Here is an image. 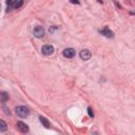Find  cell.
Instances as JSON below:
<instances>
[{
	"label": "cell",
	"instance_id": "cell-1",
	"mask_svg": "<svg viewBox=\"0 0 135 135\" xmlns=\"http://www.w3.org/2000/svg\"><path fill=\"white\" fill-rule=\"evenodd\" d=\"M16 114H17L19 117H21V118H25V117L28 116L30 110H28V108L25 107V105H18V107L16 108Z\"/></svg>",
	"mask_w": 135,
	"mask_h": 135
},
{
	"label": "cell",
	"instance_id": "cell-2",
	"mask_svg": "<svg viewBox=\"0 0 135 135\" xmlns=\"http://www.w3.org/2000/svg\"><path fill=\"white\" fill-rule=\"evenodd\" d=\"M54 51H55L54 46H53V45H50V44H45V45H43V46L41 47V52H42V54L45 55V56L52 55V54L54 53Z\"/></svg>",
	"mask_w": 135,
	"mask_h": 135
},
{
	"label": "cell",
	"instance_id": "cell-3",
	"mask_svg": "<svg viewBox=\"0 0 135 135\" xmlns=\"http://www.w3.org/2000/svg\"><path fill=\"white\" fill-rule=\"evenodd\" d=\"M33 34L36 38H42L44 36V30L42 26L38 25V26H35L34 30H33Z\"/></svg>",
	"mask_w": 135,
	"mask_h": 135
},
{
	"label": "cell",
	"instance_id": "cell-4",
	"mask_svg": "<svg viewBox=\"0 0 135 135\" xmlns=\"http://www.w3.org/2000/svg\"><path fill=\"white\" fill-rule=\"evenodd\" d=\"M79 56H80V58H81L82 60H89V59H91V57H92V53H91L88 49H84V50L80 51Z\"/></svg>",
	"mask_w": 135,
	"mask_h": 135
},
{
	"label": "cell",
	"instance_id": "cell-5",
	"mask_svg": "<svg viewBox=\"0 0 135 135\" xmlns=\"http://www.w3.org/2000/svg\"><path fill=\"white\" fill-rule=\"evenodd\" d=\"M62 54L65 58H73L75 56V50L72 49V47H66V49L63 50Z\"/></svg>",
	"mask_w": 135,
	"mask_h": 135
},
{
	"label": "cell",
	"instance_id": "cell-6",
	"mask_svg": "<svg viewBox=\"0 0 135 135\" xmlns=\"http://www.w3.org/2000/svg\"><path fill=\"white\" fill-rule=\"evenodd\" d=\"M17 128L19 131H21L22 133H26L28 132V126L26 123H24L23 121H18L17 122Z\"/></svg>",
	"mask_w": 135,
	"mask_h": 135
},
{
	"label": "cell",
	"instance_id": "cell-7",
	"mask_svg": "<svg viewBox=\"0 0 135 135\" xmlns=\"http://www.w3.org/2000/svg\"><path fill=\"white\" fill-rule=\"evenodd\" d=\"M100 34L103 35V36H105V37H108V38H113V37H114L113 32H112L110 28H108V27L102 28V30L100 31Z\"/></svg>",
	"mask_w": 135,
	"mask_h": 135
},
{
	"label": "cell",
	"instance_id": "cell-8",
	"mask_svg": "<svg viewBox=\"0 0 135 135\" xmlns=\"http://www.w3.org/2000/svg\"><path fill=\"white\" fill-rule=\"evenodd\" d=\"M8 94L6 92H0V102H6L8 100Z\"/></svg>",
	"mask_w": 135,
	"mask_h": 135
},
{
	"label": "cell",
	"instance_id": "cell-9",
	"mask_svg": "<svg viewBox=\"0 0 135 135\" xmlns=\"http://www.w3.org/2000/svg\"><path fill=\"white\" fill-rule=\"evenodd\" d=\"M39 120H40V122L42 123V126H43V127H45V128H50V121H49L45 117L40 116V117H39Z\"/></svg>",
	"mask_w": 135,
	"mask_h": 135
},
{
	"label": "cell",
	"instance_id": "cell-10",
	"mask_svg": "<svg viewBox=\"0 0 135 135\" xmlns=\"http://www.w3.org/2000/svg\"><path fill=\"white\" fill-rule=\"evenodd\" d=\"M16 2H17V0H6V4H7V9H6V12H8L12 7H14V5H15Z\"/></svg>",
	"mask_w": 135,
	"mask_h": 135
},
{
	"label": "cell",
	"instance_id": "cell-11",
	"mask_svg": "<svg viewBox=\"0 0 135 135\" xmlns=\"http://www.w3.org/2000/svg\"><path fill=\"white\" fill-rule=\"evenodd\" d=\"M7 130V124L5 121L0 119V132H5Z\"/></svg>",
	"mask_w": 135,
	"mask_h": 135
},
{
	"label": "cell",
	"instance_id": "cell-12",
	"mask_svg": "<svg viewBox=\"0 0 135 135\" xmlns=\"http://www.w3.org/2000/svg\"><path fill=\"white\" fill-rule=\"evenodd\" d=\"M22 3H23V0H19L18 2H16V3H15L14 7H15V8H19V7L22 5Z\"/></svg>",
	"mask_w": 135,
	"mask_h": 135
},
{
	"label": "cell",
	"instance_id": "cell-13",
	"mask_svg": "<svg viewBox=\"0 0 135 135\" xmlns=\"http://www.w3.org/2000/svg\"><path fill=\"white\" fill-rule=\"evenodd\" d=\"M88 114H89L90 117H94V113H93V111H92V109L90 107L88 108Z\"/></svg>",
	"mask_w": 135,
	"mask_h": 135
},
{
	"label": "cell",
	"instance_id": "cell-14",
	"mask_svg": "<svg viewBox=\"0 0 135 135\" xmlns=\"http://www.w3.org/2000/svg\"><path fill=\"white\" fill-rule=\"evenodd\" d=\"M70 2H71V3H74V4H79V3H80L79 0H70Z\"/></svg>",
	"mask_w": 135,
	"mask_h": 135
},
{
	"label": "cell",
	"instance_id": "cell-15",
	"mask_svg": "<svg viewBox=\"0 0 135 135\" xmlns=\"http://www.w3.org/2000/svg\"><path fill=\"white\" fill-rule=\"evenodd\" d=\"M98 2H100V3H101V0H98Z\"/></svg>",
	"mask_w": 135,
	"mask_h": 135
},
{
	"label": "cell",
	"instance_id": "cell-16",
	"mask_svg": "<svg viewBox=\"0 0 135 135\" xmlns=\"http://www.w3.org/2000/svg\"><path fill=\"white\" fill-rule=\"evenodd\" d=\"M0 11H1V5H0Z\"/></svg>",
	"mask_w": 135,
	"mask_h": 135
}]
</instances>
